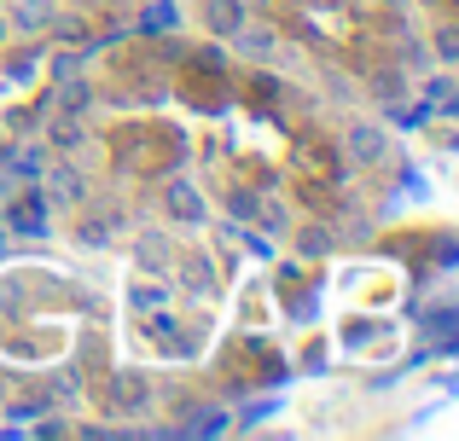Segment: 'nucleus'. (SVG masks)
<instances>
[{"label":"nucleus","instance_id":"obj_1","mask_svg":"<svg viewBox=\"0 0 459 441\" xmlns=\"http://www.w3.org/2000/svg\"><path fill=\"white\" fill-rule=\"evenodd\" d=\"M349 157H355V163H378L384 157V128L355 123V128H349Z\"/></svg>","mask_w":459,"mask_h":441},{"label":"nucleus","instance_id":"obj_2","mask_svg":"<svg viewBox=\"0 0 459 441\" xmlns=\"http://www.w3.org/2000/svg\"><path fill=\"white\" fill-rule=\"evenodd\" d=\"M204 23H210L215 35H238L245 30V6H238V0H210V6H204Z\"/></svg>","mask_w":459,"mask_h":441},{"label":"nucleus","instance_id":"obj_3","mask_svg":"<svg viewBox=\"0 0 459 441\" xmlns=\"http://www.w3.org/2000/svg\"><path fill=\"white\" fill-rule=\"evenodd\" d=\"M169 216H175V221H186V226H198V221H204V204H198V192H192L186 181H175V186H169Z\"/></svg>","mask_w":459,"mask_h":441},{"label":"nucleus","instance_id":"obj_4","mask_svg":"<svg viewBox=\"0 0 459 441\" xmlns=\"http://www.w3.org/2000/svg\"><path fill=\"white\" fill-rule=\"evenodd\" d=\"M53 0H18V6H12V23H18V30H53Z\"/></svg>","mask_w":459,"mask_h":441},{"label":"nucleus","instance_id":"obj_5","mask_svg":"<svg viewBox=\"0 0 459 441\" xmlns=\"http://www.w3.org/2000/svg\"><path fill=\"white\" fill-rule=\"evenodd\" d=\"M41 221H47V204H41V198H23V204L12 209V226H18V233H41Z\"/></svg>","mask_w":459,"mask_h":441},{"label":"nucleus","instance_id":"obj_6","mask_svg":"<svg viewBox=\"0 0 459 441\" xmlns=\"http://www.w3.org/2000/svg\"><path fill=\"white\" fill-rule=\"evenodd\" d=\"M134 256H140V267H146V273H157V267L169 261V244H163V233H146V238H140V250H134Z\"/></svg>","mask_w":459,"mask_h":441},{"label":"nucleus","instance_id":"obj_7","mask_svg":"<svg viewBox=\"0 0 459 441\" xmlns=\"http://www.w3.org/2000/svg\"><path fill=\"white\" fill-rule=\"evenodd\" d=\"M238 41H245V53H250V58L273 53V30H238Z\"/></svg>","mask_w":459,"mask_h":441},{"label":"nucleus","instance_id":"obj_8","mask_svg":"<svg viewBox=\"0 0 459 441\" xmlns=\"http://www.w3.org/2000/svg\"><path fill=\"white\" fill-rule=\"evenodd\" d=\"M117 401H123V407H140V401H146V384H140V377H117Z\"/></svg>","mask_w":459,"mask_h":441},{"label":"nucleus","instance_id":"obj_9","mask_svg":"<svg viewBox=\"0 0 459 441\" xmlns=\"http://www.w3.org/2000/svg\"><path fill=\"white\" fill-rule=\"evenodd\" d=\"M76 111H88V88H65V116H76Z\"/></svg>","mask_w":459,"mask_h":441},{"label":"nucleus","instance_id":"obj_10","mask_svg":"<svg viewBox=\"0 0 459 441\" xmlns=\"http://www.w3.org/2000/svg\"><path fill=\"white\" fill-rule=\"evenodd\" d=\"M53 181H58V198H82V186H76V174H70V169H58Z\"/></svg>","mask_w":459,"mask_h":441},{"label":"nucleus","instance_id":"obj_11","mask_svg":"<svg viewBox=\"0 0 459 441\" xmlns=\"http://www.w3.org/2000/svg\"><path fill=\"white\" fill-rule=\"evenodd\" d=\"M6 76H35V53H18V58L6 64Z\"/></svg>","mask_w":459,"mask_h":441},{"label":"nucleus","instance_id":"obj_12","mask_svg":"<svg viewBox=\"0 0 459 441\" xmlns=\"http://www.w3.org/2000/svg\"><path fill=\"white\" fill-rule=\"evenodd\" d=\"M303 250H308V256H320V250H332V238H325V233H303Z\"/></svg>","mask_w":459,"mask_h":441},{"label":"nucleus","instance_id":"obj_13","mask_svg":"<svg viewBox=\"0 0 459 441\" xmlns=\"http://www.w3.org/2000/svg\"><path fill=\"white\" fill-rule=\"evenodd\" d=\"M53 140H58V146H76L82 134H76V123H58V128H53Z\"/></svg>","mask_w":459,"mask_h":441},{"label":"nucleus","instance_id":"obj_14","mask_svg":"<svg viewBox=\"0 0 459 441\" xmlns=\"http://www.w3.org/2000/svg\"><path fill=\"white\" fill-rule=\"evenodd\" d=\"M442 58H459V35H442Z\"/></svg>","mask_w":459,"mask_h":441},{"label":"nucleus","instance_id":"obj_15","mask_svg":"<svg viewBox=\"0 0 459 441\" xmlns=\"http://www.w3.org/2000/svg\"><path fill=\"white\" fill-rule=\"evenodd\" d=\"M0 41H6V18H0Z\"/></svg>","mask_w":459,"mask_h":441},{"label":"nucleus","instance_id":"obj_16","mask_svg":"<svg viewBox=\"0 0 459 441\" xmlns=\"http://www.w3.org/2000/svg\"><path fill=\"white\" fill-rule=\"evenodd\" d=\"M390 6H407V0H390Z\"/></svg>","mask_w":459,"mask_h":441}]
</instances>
